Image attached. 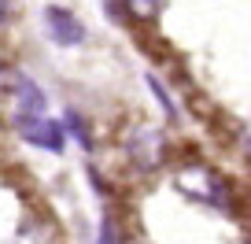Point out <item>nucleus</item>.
<instances>
[{"mask_svg":"<svg viewBox=\"0 0 251 244\" xmlns=\"http://www.w3.org/2000/svg\"><path fill=\"white\" fill-rule=\"evenodd\" d=\"M174 185H177L185 196L200 200V204H207V207H226V204H229V185H226V178H222L214 166H207V163H188V166H181V170L174 174Z\"/></svg>","mask_w":251,"mask_h":244,"instance_id":"f257e3e1","label":"nucleus"},{"mask_svg":"<svg viewBox=\"0 0 251 244\" xmlns=\"http://www.w3.org/2000/svg\"><path fill=\"white\" fill-rule=\"evenodd\" d=\"M45 30H48V37H52L59 48H78L81 41H85L81 19L74 15L71 8H59V4H48L45 8Z\"/></svg>","mask_w":251,"mask_h":244,"instance_id":"f03ea898","label":"nucleus"},{"mask_svg":"<svg viewBox=\"0 0 251 244\" xmlns=\"http://www.w3.org/2000/svg\"><path fill=\"white\" fill-rule=\"evenodd\" d=\"M15 126L19 134H23V141L37 144V148L45 152H63V126L59 122H52L48 115H37V118H15Z\"/></svg>","mask_w":251,"mask_h":244,"instance_id":"7ed1b4c3","label":"nucleus"},{"mask_svg":"<svg viewBox=\"0 0 251 244\" xmlns=\"http://www.w3.org/2000/svg\"><path fill=\"white\" fill-rule=\"evenodd\" d=\"M163 152H166V144H163V134H159L155 126L133 130V137H129V156L137 159V166H144V170L159 166L163 163Z\"/></svg>","mask_w":251,"mask_h":244,"instance_id":"20e7f679","label":"nucleus"},{"mask_svg":"<svg viewBox=\"0 0 251 244\" xmlns=\"http://www.w3.org/2000/svg\"><path fill=\"white\" fill-rule=\"evenodd\" d=\"M11 89H15V118L45 115V93L37 81H30L26 74H11Z\"/></svg>","mask_w":251,"mask_h":244,"instance_id":"39448f33","label":"nucleus"},{"mask_svg":"<svg viewBox=\"0 0 251 244\" xmlns=\"http://www.w3.org/2000/svg\"><path fill=\"white\" fill-rule=\"evenodd\" d=\"M144 81H148V85H151V93H155V96H159V104H163V111H166V115H170V118H174V115H177V108H174V104H170V96H166V89H163V85H159V81H155V78H144Z\"/></svg>","mask_w":251,"mask_h":244,"instance_id":"423d86ee","label":"nucleus"},{"mask_svg":"<svg viewBox=\"0 0 251 244\" xmlns=\"http://www.w3.org/2000/svg\"><path fill=\"white\" fill-rule=\"evenodd\" d=\"M129 8H133L137 15H159L163 0H129Z\"/></svg>","mask_w":251,"mask_h":244,"instance_id":"0eeeda50","label":"nucleus"},{"mask_svg":"<svg viewBox=\"0 0 251 244\" xmlns=\"http://www.w3.org/2000/svg\"><path fill=\"white\" fill-rule=\"evenodd\" d=\"M67 122H71V130H74V137H78L81 144L89 148V130L81 126V118H78V111H67Z\"/></svg>","mask_w":251,"mask_h":244,"instance_id":"6e6552de","label":"nucleus"},{"mask_svg":"<svg viewBox=\"0 0 251 244\" xmlns=\"http://www.w3.org/2000/svg\"><path fill=\"white\" fill-rule=\"evenodd\" d=\"M100 244H118L115 241V226H111V222H103V226H100Z\"/></svg>","mask_w":251,"mask_h":244,"instance_id":"1a4fd4ad","label":"nucleus"},{"mask_svg":"<svg viewBox=\"0 0 251 244\" xmlns=\"http://www.w3.org/2000/svg\"><path fill=\"white\" fill-rule=\"evenodd\" d=\"M11 85V74L8 71H0V96H4V89H8Z\"/></svg>","mask_w":251,"mask_h":244,"instance_id":"9d476101","label":"nucleus"},{"mask_svg":"<svg viewBox=\"0 0 251 244\" xmlns=\"http://www.w3.org/2000/svg\"><path fill=\"white\" fill-rule=\"evenodd\" d=\"M8 23V0H0V26Z\"/></svg>","mask_w":251,"mask_h":244,"instance_id":"9b49d317","label":"nucleus"}]
</instances>
